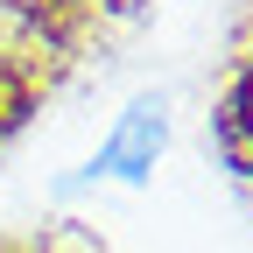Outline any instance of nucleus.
Returning <instances> with one entry per match:
<instances>
[{
	"label": "nucleus",
	"mask_w": 253,
	"mask_h": 253,
	"mask_svg": "<svg viewBox=\"0 0 253 253\" xmlns=\"http://www.w3.org/2000/svg\"><path fill=\"white\" fill-rule=\"evenodd\" d=\"M162 141H169V120H162V106L155 99H134L120 113V126L99 141V155L78 169V183H106V176H120V183H141L148 169H155V155H162Z\"/></svg>",
	"instance_id": "1"
},
{
	"label": "nucleus",
	"mask_w": 253,
	"mask_h": 253,
	"mask_svg": "<svg viewBox=\"0 0 253 253\" xmlns=\"http://www.w3.org/2000/svg\"><path fill=\"white\" fill-rule=\"evenodd\" d=\"M239 126L253 134V78H246V91H239Z\"/></svg>",
	"instance_id": "2"
}]
</instances>
